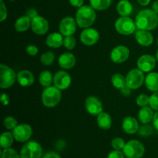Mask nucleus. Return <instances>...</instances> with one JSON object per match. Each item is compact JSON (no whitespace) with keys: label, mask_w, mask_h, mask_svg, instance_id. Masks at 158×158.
Returning a JSON list of instances; mask_svg holds the SVG:
<instances>
[{"label":"nucleus","mask_w":158,"mask_h":158,"mask_svg":"<svg viewBox=\"0 0 158 158\" xmlns=\"http://www.w3.org/2000/svg\"><path fill=\"white\" fill-rule=\"evenodd\" d=\"M154 110L151 106H143L138 112V119L143 124H147L151 122L154 118Z\"/></svg>","instance_id":"nucleus-22"},{"label":"nucleus","mask_w":158,"mask_h":158,"mask_svg":"<svg viewBox=\"0 0 158 158\" xmlns=\"http://www.w3.org/2000/svg\"><path fill=\"white\" fill-rule=\"evenodd\" d=\"M55 60V55L52 51H47L44 52L40 56V61L45 66H50L53 63Z\"/></svg>","instance_id":"nucleus-31"},{"label":"nucleus","mask_w":158,"mask_h":158,"mask_svg":"<svg viewBox=\"0 0 158 158\" xmlns=\"http://www.w3.org/2000/svg\"><path fill=\"white\" fill-rule=\"evenodd\" d=\"M43 158H61V157L54 151H49V152L46 153Z\"/></svg>","instance_id":"nucleus-45"},{"label":"nucleus","mask_w":158,"mask_h":158,"mask_svg":"<svg viewBox=\"0 0 158 158\" xmlns=\"http://www.w3.org/2000/svg\"><path fill=\"white\" fill-rule=\"evenodd\" d=\"M123 151L127 158H141L145 153V148L139 140H132L126 143Z\"/></svg>","instance_id":"nucleus-4"},{"label":"nucleus","mask_w":158,"mask_h":158,"mask_svg":"<svg viewBox=\"0 0 158 158\" xmlns=\"http://www.w3.org/2000/svg\"><path fill=\"white\" fill-rule=\"evenodd\" d=\"M130 56V49L125 46H117L110 52L111 61L115 63H123Z\"/></svg>","instance_id":"nucleus-15"},{"label":"nucleus","mask_w":158,"mask_h":158,"mask_svg":"<svg viewBox=\"0 0 158 158\" xmlns=\"http://www.w3.org/2000/svg\"><path fill=\"white\" fill-rule=\"evenodd\" d=\"M72 79L70 75L64 70H60L53 77V84L60 90H64L70 86Z\"/></svg>","instance_id":"nucleus-11"},{"label":"nucleus","mask_w":158,"mask_h":158,"mask_svg":"<svg viewBox=\"0 0 158 158\" xmlns=\"http://www.w3.org/2000/svg\"><path fill=\"white\" fill-rule=\"evenodd\" d=\"M100 40V33L94 28H86L80 34V41L86 46H90L95 45Z\"/></svg>","instance_id":"nucleus-13"},{"label":"nucleus","mask_w":158,"mask_h":158,"mask_svg":"<svg viewBox=\"0 0 158 158\" xmlns=\"http://www.w3.org/2000/svg\"><path fill=\"white\" fill-rule=\"evenodd\" d=\"M26 15L29 16L31 19H34L35 17H36L37 15H38V12H37V11L35 10V9L31 8V9H29L27 10V12H26Z\"/></svg>","instance_id":"nucleus-43"},{"label":"nucleus","mask_w":158,"mask_h":158,"mask_svg":"<svg viewBox=\"0 0 158 158\" xmlns=\"http://www.w3.org/2000/svg\"><path fill=\"white\" fill-rule=\"evenodd\" d=\"M153 132V127L149 125L148 123L147 124H143V126L140 127L138 130L139 135L141 137H148L150 136Z\"/></svg>","instance_id":"nucleus-36"},{"label":"nucleus","mask_w":158,"mask_h":158,"mask_svg":"<svg viewBox=\"0 0 158 158\" xmlns=\"http://www.w3.org/2000/svg\"><path fill=\"white\" fill-rule=\"evenodd\" d=\"M145 77L143 71L140 69H133L126 76V84L131 89L140 88L144 83Z\"/></svg>","instance_id":"nucleus-8"},{"label":"nucleus","mask_w":158,"mask_h":158,"mask_svg":"<svg viewBox=\"0 0 158 158\" xmlns=\"http://www.w3.org/2000/svg\"><path fill=\"white\" fill-rule=\"evenodd\" d=\"M149 105L154 110L158 111V90L154 92L150 97Z\"/></svg>","instance_id":"nucleus-38"},{"label":"nucleus","mask_w":158,"mask_h":158,"mask_svg":"<svg viewBox=\"0 0 158 158\" xmlns=\"http://www.w3.org/2000/svg\"><path fill=\"white\" fill-rule=\"evenodd\" d=\"M1 102L3 106H7V105H9V102H10V99H9V95L5 94V93H2L1 96Z\"/></svg>","instance_id":"nucleus-42"},{"label":"nucleus","mask_w":158,"mask_h":158,"mask_svg":"<svg viewBox=\"0 0 158 158\" xmlns=\"http://www.w3.org/2000/svg\"><path fill=\"white\" fill-rule=\"evenodd\" d=\"M39 52V49L37 48V46H35V45H29L26 47V52L29 54L31 56H35L37 55Z\"/></svg>","instance_id":"nucleus-40"},{"label":"nucleus","mask_w":158,"mask_h":158,"mask_svg":"<svg viewBox=\"0 0 158 158\" xmlns=\"http://www.w3.org/2000/svg\"><path fill=\"white\" fill-rule=\"evenodd\" d=\"M117 11L120 16H129L133 12V6L128 0H120L117 6Z\"/></svg>","instance_id":"nucleus-25"},{"label":"nucleus","mask_w":158,"mask_h":158,"mask_svg":"<svg viewBox=\"0 0 158 158\" xmlns=\"http://www.w3.org/2000/svg\"><path fill=\"white\" fill-rule=\"evenodd\" d=\"M111 83L116 89H121L127 86L126 77L120 73H115L111 77Z\"/></svg>","instance_id":"nucleus-29"},{"label":"nucleus","mask_w":158,"mask_h":158,"mask_svg":"<svg viewBox=\"0 0 158 158\" xmlns=\"http://www.w3.org/2000/svg\"><path fill=\"white\" fill-rule=\"evenodd\" d=\"M39 81L42 86L47 87L53 83V77L49 70H44L40 73L39 76Z\"/></svg>","instance_id":"nucleus-28"},{"label":"nucleus","mask_w":158,"mask_h":158,"mask_svg":"<svg viewBox=\"0 0 158 158\" xmlns=\"http://www.w3.org/2000/svg\"><path fill=\"white\" fill-rule=\"evenodd\" d=\"M135 39L138 44L142 46H150L154 42V36L148 30L138 29L135 33Z\"/></svg>","instance_id":"nucleus-17"},{"label":"nucleus","mask_w":158,"mask_h":158,"mask_svg":"<svg viewBox=\"0 0 158 158\" xmlns=\"http://www.w3.org/2000/svg\"><path fill=\"white\" fill-rule=\"evenodd\" d=\"M17 82L21 86L28 87L33 84L35 82V77L32 72L24 69L17 73Z\"/></svg>","instance_id":"nucleus-18"},{"label":"nucleus","mask_w":158,"mask_h":158,"mask_svg":"<svg viewBox=\"0 0 158 158\" xmlns=\"http://www.w3.org/2000/svg\"><path fill=\"white\" fill-rule=\"evenodd\" d=\"M69 2L71 4V6H74V7L80 8L83 6L84 0H69Z\"/></svg>","instance_id":"nucleus-44"},{"label":"nucleus","mask_w":158,"mask_h":158,"mask_svg":"<svg viewBox=\"0 0 158 158\" xmlns=\"http://www.w3.org/2000/svg\"><path fill=\"white\" fill-rule=\"evenodd\" d=\"M122 128L127 134H134L138 132L140 127L136 118L133 117H127L123 119L122 122Z\"/></svg>","instance_id":"nucleus-20"},{"label":"nucleus","mask_w":158,"mask_h":158,"mask_svg":"<svg viewBox=\"0 0 158 158\" xmlns=\"http://www.w3.org/2000/svg\"><path fill=\"white\" fill-rule=\"evenodd\" d=\"M137 29L151 31L158 26V15L153 9H146L140 10L135 19Z\"/></svg>","instance_id":"nucleus-1"},{"label":"nucleus","mask_w":158,"mask_h":158,"mask_svg":"<svg viewBox=\"0 0 158 158\" xmlns=\"http://www.w3.org/2000/svg\"><path fill=\"white\" fill-rule=\"evenodd\" d=\"M139 4L142 6H147L151 2V0H137Z\"/></svg>","instance_id":"nucleus-48"},{"label":"nucleus","mask_w":158,"mask_h":158,"mask_svg":"<svg viewBox=\"0 0 158 158\" xmlns=\"http://www.w3.org/2000/svg\"><path fill=\"white\" fill-rule=\"evenodd\" d=\"M61 98V90L55 86H47L42 93V103L46 107H55L60 103Z\"/></svg>","instance_id":"nucleus-3"},{"label":"nucleus","mask_w":158,"mask_h":158,"mask_svg":"<svg viewBox=\"0 0 158 158\" xmlns=\"http://www.w3.org/2000/svg\"><path fill=\"white\" fill-rule=\"evenodd\" d=\"M157 63V59L152 55L145 54L139 57L137 62V66L138 69L143 73L151 72L155 68Z\"/></svg>","instance_id":"nucleus-14"},{"label":"nucleus","mask_w":158,"mask_h":158,"mask_svg":"<svg viewBox=\"0 0 158 158\" xmlns=\"http://www.w3.org/2000/svg\"><path fill=\"white\" fill-rule=\"evenodd\" d=\"M152 9L156 12V13L158 14V0L154 2L152 5Z\"/></svg>","instance_id":"nucleus-49"},{"label":"nucleus","mask_w":158,"mask_h":158,"mask_svg":"<svg viewBox=\"0 0 158 158\" xmlns=\"http://www.w3.org/2000/svg\"><path fill=\"white\" fill-rule=\"evenodd\" d=\"M7 8L5 6L3 0H0V22H4L7 18Z\"/></svg>","instance_id":"nucleus-39"},{"label":"nucleus","mask_w":158,"mask_h":158,"mask_svg":"<svg viewBox=\"0 0 158 158\" xmlns=\"http://www.w3.org/2000/svg\"><path fill=\"white\" fill-rule=\"evenodd\" d=\"M131 88H129L127 86H126L125 87H123V89H120V92H121L122 94H123L124 96L127 97V96H129L130 94H131Z\"/></svg>","instance_id":"nucleus-47"},{"label":"nucleus","mask_w":158,"mask_h":158,"mask_svg":"<svg viewBox=\"0 0 158 158\" xmlns=\"http://www.w3.org/2000/svg\"><path fill=\"white\" fill-rule=\"evenodd\" d=\"M115 29L121 35H128L133 34L136 31L135 21L128 16H121L115 22Z\"/></svg>","instance_id":"nucleus-5"},{"label":"nucleus","mask_w":158,"mask_h":158,"mask_svg":"<svg viewBox=\"0 0 158 158\" xmlns=\"http://www.w3.org/2000/svg\"><path fill=\"white\" fill-rule=\"evenodd\" d=\"M15 138L11 132H4L1 135L0 137V144H1V148L2 149H6V148H9L12 144Z\"/></svg>","instance_id":"nucleus-27"},{"label":"nucleus","mask_w":158,"mask_h":158,"mask_svg":"<svg viewBox=\"0 0 158 158\" xmlns=\"http://www.w3.org/2000/svg\"><path fill=\"white\" fill-rule=\"evenodd\" d=\"M32 19L27 15H23L17 19L15 23V29L19 32H23L27 31L31 26Z\"/></svg>","instance_id":"nucleus-24"},{"label":"nucleus","mask_w":158,"mask_h":158,"mask_svg":"<svg viewBox=\"0 0 158 158\" xmlns=\"http://www.w3.org/2000/svg\"><path fill=\"white\" fill-rule=\"evenodd\" d=\"M14 138L18 142H26L30 139L32 135V129L30 125L26 123L17 125L12 131Z\"/></svg>","instance_id":"nucleus-9"},{"label":"nucleus","mask_w":158,"mask_h":158,"mask_svg":"<svg viewBox=\"0 0 158 158\" xmlns=\"http://www.w3.org/2000/svg\"><path fill=\"white\" fill-rule=\"evenodd\" d=\"M97 125L102 130H109L112 126V118L111 116L107 113L102 112L97 116Z\"/></svg>","instance_id":"nucleus-26"},{"label":"nucleus","mask_w":158,"mask_h":158,"mask_svg":"<svg viewBox=\"0 0 158 158\" xmlns=\"http://www.w3.org/2000/svg\"><path fill=\"white\" fill-rule=\"evenodd\" d=\"M76 57L71 52H64L60 56L58 60L59 66L65 69H70L76 65Z\"/></svg>","instance_id":"nucleus-19"},{"label":"nucleus","mask_w":158,"mask_h":158,"mask_svg":"<svg viewBox=\"0 0 158 158\" xmlns=\"http://www.w3.org/2000/svg\"><path fill=\"white\" fill-rule=\"evenodd\" d=\"M63 35L60 32H52L46 39V44L50 48L57 49L63 45Z\"/></svg>","instance_id":"nucleus-21"},{"label":"nucleus","mask_w":158,"mask_h":158,"mask_svg":"<svg viewBox=\"0 0 158 158\" xmlns=\"http://www.w3.org/2000/svg\"><path fill=\"white\" fill-rule=\"evenodd\" d=\"M1 158H21V157L15 150L9 148L3 150L1 154Z\"/></svg>","instance_id":"nucleus-35"},{"label":"nucleus","mask_w":158,"mask_h":158,"mask_svg":"<svg viewBox=\"0 0 158 158\" xmlns=\"http://www.w3.org/2000/svg\"><path fill=\"white\" fill-rule=\"evenodd\" d=\"M77 21L71 16L64 17L59 25L60 32L64 36L73 35L77 31Z\"/></svg>","instance_id":"nucleus-10"},{"label":"nucleus","mask_w":158,"mask_h":158,"mask_svg":"<svg viewBox=\"0 0 158 158\" xmlns=\"http://www.w3.org/2000/svg\"><path fill=\"white\" fill-rule=\"evenodd\" d=\"M125 145H126V143H125L124 140L120 137H115L111 141V146L114 150H117V151L123 150Z\"/></svg>","instance_id":"nucleus-33"},{"label":"nucleus","mask_w":158,"mask_h":158,"mask_svg":"<svg viewBox=\"0 0 158 158\" xmlns=\"http://www.w3.org/2000/svg\"><path fill=\"white\" fill-rule=\"evenodd\" d=\"M90 6L95 10H105L110 6L112 0H89Z\"/></svg>","instance_id":"nucleus-30"},{"label":"nucleus","mask_w":158,"mask_h":158,"mask_svg":"<svg viewBox=\"0 0 158 158\" xmlns=\"http://www.w3.org/2000/svg\"><path fill=\"white\" fill-rule=\"evenodd\" d=\"M145 86L150 91L155 92L158 90V73L151 72L147 75L144 80Z\"/></svg>","instance_id":"nucleus-23"},{"label":"nucleus","mask_w":158,"mask_h":158,"mask_svg":"<svg viewBox=\"0 0 158 158\" xmlns=\"http://www.w3.org/2000/svg\"><path fill=\"white\" fill-rule=\"evenodd\" d=\"M150 102V97H148L146 94H140L138 97H137L136 100V103L140 107H143V106H147L149 104Z\"/></svg>","instance_id":"nucleus-37"},{"label":"nucleus","mask_w":158,"mask_h":158,"mask_svg":"<svg viewBox=\"0 0 158 158\" xmlns=\"http://www.w3.org/2000/svg\"><path fill=\"white\" fill-rule=\"evenodd\" d=\"M85 109L90 115L98 116L103 112V106L102 102L95 96H90L85 100Z\"/></svg>","instance_id":"nucleus-12"},{"label":"nucleus","mask_w":158,"mask_h":158,"mask_svg":"<svg viewBox=\"0 0 158 158\" xmlns=\"http://www.w3.org/2000/svg\"><path fill=\"white\" fill-rule=\"evenodd\" d=\"M76 45H77V42H76V39L72 35L69 36H65L64 40H63V46L68 50H72L75 48Z\"/></svg>","instance_id":"nucleus-34"},{"label":"nucleus","mask_w":158,"mask_h":158,"mask_svg":"<svg viewBox=\"0 0 158 158\" xmlns=\"http://www.w3.org/2000/svg\"><path fill=\"white\" fill-rule=\"evenodd\" d=\"M97 18L95 9L89 6H83L80 7L76 13V21L79 27L82 29L89 28Z\"/></svg>","instance_id":"nucleus-2"},{"label":"nucleus","mask_w":158,"mask_h":158,"mask_svg":"<svg viewBox=\"0 0 158 158\" xmlns=\"http://www.w3.org/2000/svg\"><path fill=\"white\" fill-rule=\"evenodd\" d=\"M124 154H123V152H122L121 151L114 150V151H111V152L108 154L107 158H124Z\"/></svg>","instance_id":"nucleus-41"},{"label":"nucleus","mask_w":158,"mask_h":158,"mask_svg":"<svg viewBox=\"0 0 158 158\" xmlns=\"http://www.w3.org/2000/svg\"><path fill=\"white\" fill-rule=\"evenodd\" d=\"M10 1H14V0H10Z\"/></svg>","instance_id":"nucleus-52"},{"label":"nucleus","mask_w":158,"mask_h":158,"mask_svg":"<svg viewBox=\"0 0 158 158\" xmlns=\"http://www.w3.org/2000/svg\"><path fill=\"white\" fill-rule=\"evenodd\" d=\"M49 22L40 15H37L32 19L31 23V28L34 33L37 35H45L49 30Z\"/></svg>","instance_id":"nucleus-16"},{"label":"nucleus","mask_w":158,"mask_h":158,"mask_svg":"<svg viewBox=\"0 0 158 158\" xmlns=\"http://www.w3.org/2000/svg\"><path fill=\"white\" fill-rule=\"evenodd\" d=\"M152 122L154 127L158 131V111H156V112L154 113V118H153Z\"/></svg>","instance_id":"nucleus-46"},{"label":"nucleus","mask_w":158,"mask_h":158,"mask_svg":"<svg viewBox=\"0 0 158 158\" xmlns=\"http://www.w3.org/2000/svg\"><path fill=\"white\" fill-rule=\"evenodd\" d=\"M17 80V74L15 71L6 65H0V87L8 89Z\"/></svg>","instance_id":"nucleus-6"},{"label":"nucleus","mask_w":158,"mask_h":158,"mask_svg":"<svg viewBox=\"0 0 158 158\" xmlns=\"http://www.w3.org/2000/svg\"><path fill=\"white\" fill-rule=\"evenodd\" d=\"M157 45H158V38H157Z\"/></svg>","instance_id":"nucleus-51"},{"label":"nucleus","mask_w":158,"mask_h":158,"mask_svg":"<svg viewBox=\"0 0 158 158\" xmlns=\"http://www.w3.org/2000/svg\"><path fill=\"white\" fill-rule=\"evenodd\" d=\"M3 124L4 127L9 131H13L16 126L18 125L17 120L13 117H6L3 120Z\"/></svg>","instance_id":"nucleus-32"},{"label":"nucleus","mask_w":158,"mask_h":158,"mask_svg":"<svg viewBox=\"0 0 158 158\" xmlns=\"http://www.w3.org/2000/svg\"><path fill=\"white\" fill-rule=\"evenodd\" d=\"M42 156L43 149L41 145L33 140L26 143L20 151L21 158H42Z\"/></svg>","instance_id":"nucleus-7"},{"label":"nucleus","mask_w":158,"mask_h":158,"mask_svg":"<svg viewBox=\"0 0 158 158\" xmlns=\"http://www.w3.org/2000/svg\"><path fill=\"white\" fill-rule=\"evenodd\" d=\"M156 59H157V62L158 63V49L157 51V53H156Z\"/></svg>","instance_id":"nucleus-50"}]
</instances>
